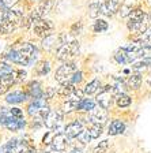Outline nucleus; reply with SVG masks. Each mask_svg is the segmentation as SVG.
<instances>
[{
  "label": "nucleus",
  "instance_id": "23",
  "mask_svg": "<svg viewBox=\"0 0 151 153\" xmlns=\"http://www.w3.org/2000/svg\"><path fill=\"white\" fill-rule=\"evenodd\" d=\"M98 88H99V79H98V78H95V79H93L90 83H87V85H86L83 93H86V94H93V93H95L98 90Z\"/></svg>",
  "mask_w": 151,
  "mask_h": 153
},
{
  "label": "nucleus",
  "instance_id": "1",
  "mask_svg": "<svg viewBox=\"0 0 151 153\" xmlns=\"http://www.w3.org/2000/svg\"><path fill=\"white\" fill-rule=\"evenodd\" d=\"M35 53H37V51L32 44H22V47L18 49H11L6 57L14 63L27 66L35 59V56H37Z\"/></svg>",
  "mask_w": 151,
  "mask_h": 153
},
{
  "label": "nucleus",
  "instance_id": "17",
  "mask_svg": "<svg viewBox=\"0 0 151 153\" xmlns=\"http://www.w3.org/2000/svg\"><path fill=\"white\" fill-rule=\"evenodd\" d=\"M83 131V123L79 120H75L72 123H69L66 127V135L69 138H75Z\"/></svg>",
  "mask_w": 151,
  "mask_h": 153
},
{
  "label": "nucleus",
  "instance_id": "29",
  "mask_svg": "<svg viewBox=\"0 0 151 153\" xmlns=\"http://www.w3.org/2000/svg\"><path fill=\"white\" fill-rule=\"evenodd\" d=\"M88 15L91 16V18H97L98 15L101 14V6L98 3H93L90 4V7H88Z\"/></svg>",
  "mask_w": 151,
  "mask_h": 153
},
{
  "label": "nucleus",
  "instance_id": "3",
  "mask_svg": "<svg viewBox=\"0 0 151 153\" xmlns=\"http://www.w3.org/2000/svg\"><path fill=\"white\" fill-rule=\"evenodd\" d=\"M49 107H48L46 99L44 97H40V99H34L27 107V112L30 116H34V118H40L44 120V118L46 116V114L49 112Z\"/></svg>",
  "mask_w": 151,
  "mask_h": 153
},
{
  "label": "nucleus",
  "instance_id": "9",
  "mask_svg": "<svg viewBox=\"0 0 151 153\" xmlns=\"http://www.w3.org/2000/svg\"><path fill=\"white\" fill-rule=\"evenodd\" d=\"M52 0H42L41 3H40V6L35 8V11L33 13L32 15V21H34V22H37V21H40V19H42L45 15H46L50 11V8H52Z\"/></svg>",
  "mask_w": 151,
  "mask_h": 153
},
{
  "label": "nucleus",
  "instance_id": "25",
  "mask_svg": "<svg viewBox=\"0 0 151 153\" xmlns=\"http://www.w3.org/2000/svg\"><path fill=\"white\" fill-rule=\"evenodd\" d=\"M142 83V76L140 74H135V75H131L128 79V86L129 89H138Z\"/></svg>",
  "mask_w": 151,
  "mask_h": 153
},
{
  "label": "nucleus",
  "instance_id": "5",
  "mask_svg": "<svg viewBox=\"0 0 151 153\" xmlns=\"http://www.w3.org/2000/svg\"><path fill=\"white\" fill-rule=\"evenodd\" d=\"M114 90H113V86H105L104 89L99 92V94L97 96V102L99 104V107L102 108L108 109L112 107L113 104V97H114Z\"/></svg>",
  "mask_w": 151,
  "mask_h": 153
},
{
  "label": "nucleus",
  "instance_id": "13",
  "mask_svg": "<svg viewBox=\"0 0 151 153\" xmlns=\"http://www.w3.org/2000/svg\"><path fill=\"white\" fill-rule=\"evenodd\" d=\"M25 93H26V97H30V99H40V97L44 96L41 85H40V82H37V81H33V82L29 83V85L26 86Z\"/></svg>",
  "mask_w": 151,
  "mask_h": 153
},
{
  "label": "nucleus",
  "instance_id": "28",
  "mask_svg": "<svg viewBox=\"0 0 151 153\" xmlns=\"http://www.w3.org/2000/svg\"><path fill=\"white\" fill-rule=\"evenodd\" d=\"M50 70V66L48 62H41V63L37 66V68H35V73L38 74V75H45V74H48Z\"/></svg>",
  "mask_w": 151,
  "mask_h": 153
},
{
  "label": "nucleus",
  "instance_id": "10",
  "mask_svg": "<svg viewBox=\"0 0 151 153\" xmlns=\"http://www.w3.org/2000/svg\"><path fill=\"white\" fill-rule=\"evenodd\" d=\"M116 57V60L121 64H127V63H132L135 60L136 57H138V53L133 51H129L127 48H123V49H119L114 55Z\"/></svg>",
  "mask_w": 151,
  "mask_h": 153
},
{
  "label": "nucleus",
  "instance_id": "38",
  "mask_svg": "<svg viewBox=\"0 0 151 153\" xmlns=\"http://www.w3.org/2000/svg\"><path fill=\"white\" fill-rule=\"evenodd\" d=\"M148 3H150V4H151V0H148Z\"/></svg>",
  "mask_w": 151,
  "mask_h": 153
},
{
  "label": "nucleus",
  "instance_id": "31",
  "mask_svg": "<svg viewBox=\"0 0 151 153\" xmlns=\"http://www.w3.org/2000/svg\"><path fill=\"white\" fill-rule=\"evenodd\" d=\"M80 81H82V73H80V71H75L72 75L69 76V79L66 81V82H68V83H71V85L75 86L76 83H79Z\"/></svg>",
  "mask_w": 151,
  "mask_h": 153
},
{
  "label": "nucleus",
  "instance_id": "14",
  "mask_svg": "<svg viewBox=\"0 0 151 153\" xmlns=\"http://www.w3.org/2000/svg\"><path fill=\"white\" fill-rule=\"evenodd\" d=\"M15 74L14 73H8L0 76V96L8 92V89L15 83Z\"/></svg>",
  "mask_w": 151,
  "mask_h": 153
},
{
  "label": "nucleus",
  "instance_id": "36",
  "mask_svg": "<svg viewBox=\"0 0 151 153\" xmlns=\"http://www.w3.org/2000/svg\"><path fill=\"white\" fill-rule=\"evenodd\" d=\"M78 138L80 141H82L83 143H86V142H88V141H90V135H88V131H86V130H83L82 133L79 134L78 135Z\"/></svg>",
  "mask_w": 151,
  "mask_h": 153
},
{
  "label": "nucleus",
  "instance_id": "4",
  "mask_svg": "<svg viewBox=\"0 0 151 153\" xmlns=\"http://www.w3.org/2000/svg\"><path fill=\"white\" fill-rule=\"evenodd\" d=\"M79 52V42L78 41H72L69 44H63L61 47L57 49V59L59 60L67 62L71 57H74L75 55H78Z\"/></svg>",
  "mask_w": 151,
  "mask_h": 153
},
{
  "label": "nucleus",
  "instance_id": "2",
  "mask_svg": "<svg viewBox=\"0 0 151 153\" xmlns=\"http://www.w3.org/2000/svg\"><path fill=\"white\" fill-rule=\"evenodd\" d=\"M22 22V14L19 11H13V10H7L6 14L3 15L1 21H0V32L7 34L15 30L19 26V23Z\"/></svg>",
  "mask_w": 151,
  "mask_h": 153
},
{
  "label": "nucleus",
  "instance_id": "18",
  "mask_svg": "<svg viewBox=\"0 0 151 153\" xmlns=\"http://www.w3.org/2000/svg\"><path fill=\"white\" fill-rule=\"evenodd\" d=\"M119 6H120L119 0H105V3L101 6V13L110 16L119 10Z\"/></svg>",
  "mask_w": 151,
  "mask_h": 153
},
{
  "label": "nucleus",
  "instance_id": "37",
  "mask_svg": "<svg viewBox=\"0 0 151 153\" xmlns=\"http://www.w3.org/2000/svg\"><path fill=\"white\" fill-rule=\"evenodd\" d=\"M7 114H8V111L6 108H0V124H4V122L7 119Z\"/></svg>",
  "mask_w": 151,
  "mask_h": 153
},
{
  "label": "nucleus",
  "instance_id": "12",
  "mask_svg": "<svg viewBox=\"0 0 151 153\" xmlns=\"http://www.w3.org/2000/svg\"><path fill=\"white\" fill-rule=\"evenodd\" d=\"M108 120V112L105 108L99 107V108H93L91 114H90V122L95 124H104Z\"/></svg>",
  "mask_w": 151,
  "mask_h": 153
},
{
  "label": "nucleus",
  "instance_id": "24",
  "mask_svg": "<svg viewBox=\"0 0 151 153\" xmlns=\"http://www.w3.org/2000/svg\"><path fill=\"white\" fill-rule=\"evenodd\" d=\"M61 85L63 86H61L59 90V96H61V97H68V96L75 90L74 85H71V83H68V82H64V83H61Z\"/></svg>",
  "mask_w": 151,
  "mask_h": 153
},
{
  "label": "nucleus",
  "instance_id": "8",
  "mask_svg": "<svg viewBox=\"0 0 151 153\" xmlns=\"http://www.w3.org/2000/svg\"><path fill=\"white\" fill-rule=\"evenodd\" d=\"M53 30V23L50 21H45V19H40L34 23V33L40 37H46L50 34V32Z\"/></svg>",
  "mask_w": 151,
  "mask_h": 153
},
{
  "label": "nucleus",
  "instance_id": "32",
  "mask_svg": "<svg viewBox=\"0 0 151 153\" xmlns=\"http://www.w3.org/2000/svg\"><path fill=\"white\" fill-rule=\"evenodd\" d=\"M139 44H140L142 48H151V33L143 36L142 40L139 41Z\"/></svg>",
  "mask_w": 151,
  "mask_h": 153
},
{
  "label": "nucleus",
  "instance_id": "21",
  "mask_svg": "<svg viewBox=\"0 0 151 153\" xmlns=\"http://www.w3.org/2000/svg\"><path fill=\"white\" fill-rule=\"evenodd\" d=\"M133 7H135V0H124L121 3V11H120V15L121 16H128L129 14L133 11Z\"/></svg>",
  "mask_w": 151,
  "mask_h": 153
},
{
  "label": "nucleus",
  "instance_id": "7",
  "mask_svg": "<svg viewBox=\"0 0 151 153\" xmlns=\"http://www.w3.org/2000/svg\"><path fill=\"white\" fill-rule=\"evenodd\" d=\"M66 99L67 100L63 104V111L64 112H71V111H74V109L78 108L79 101L82 100V92H79V90L75 89L68 97H66Z\"/></svg>",
  "mask_w": 151,
  "mask_h": 153
},
{
  "label": "nucleus",
  "instance_id": "6",
  "mask_svg": "<svg viewBox=\"0 0 151 153\" xmlns=\"http://www.w3.org/2000/svg\"><path fill=\"white\" fill-rule=\"evenodd\" d=\"M75 71H76L75 63H64L63 66H60V68L56 71V75H55V78H56L57 82L64 83L66 81L69 79V76L72 75Z\"/></svg>",
  "mask_w": 151,
  "mask_h": 153
},
{
  "label": "nucleus",
  "instance_id": "27",
  "mask_svg": "<svg viewBox=\"0 0 151 153\" xmlns=\"http://www.w3.org/2000/svg\"><path fill=\"white\" fill-rule=\"evenodd\" d=\"M87 131H88L90 138H99V135L102 134V124L93 123V126L90 127V130H87Z\"/></svg>",
  "mask_w": 151,
  "mask_h": 153
},
{
  "label": "nucleus",
  "instance_id": "16",
  "mask_svg": "<svg viewBox=\"0 0 151 153\" xmlns=\"http://www.w3.org/2000/svg\"><path fill=\"white\" fill-rule=\"evenodd\" d=\"M67 145H68V138L63 133H59L52 141V149L56 152H64L67 149Z\"/></svg>",
  "mask_w": 151,
  "mask_h": 153
},
{
  "label": "nucleus",
  "instance_id": "34",
  "mask_svg": "<svg viewBox=\"0 0 151 153\" xmlns=\"http://www.w3.org/2000/svg\"><path fill=\"white\" fill-rule=\"evenodd\" d=\"M82 27H83V25H82V22L79 21V22H76L72 25L71 33H72V34H80V33H82Z\"/></svg>",
  "mask_w": 151,
  "mask_h": 153
},
{
  "label": "nucleus",
  "instance_id": "19",
  "mask_svg": "<svg viewBox=\"0 0 151 153\" xmlns=\"http://www.w3.org/2000/svg\"><path fill=\"white\" fill-rule=\"evenodd\" d=\"M26 99H27L26 93L21 92V90H14V92L8 93L6 97L7 102H10V104H19V102H23Z\"/></svg>",
  "mask_w": 151,
  "mask_h": 153
},
{
  "label": "nucleus",
  "instance_id": "11",
  "mask_svg": "<svg viewBox=\"0 0 151 153\" xmlns=\"http://www.w3.org/2000/svg\"><path fill=\"white\" fill-rule=\"evenodd\" d=\"M63 119V114L60 111H49L44 118V123L48 128H55Z\"/></svg>",
  "mask_w": 151,
  "mask_h": 153
},
{
  "label": "nucleus",
  "instance_id": "30",
  "mask_svg": "<svg viewBox=\"0 0 151 153\" xmlns=\"http://www.w3.org/2000/svg\"><path fill=\"white\" fill-rule=\"evenodd\" d=\"M105 30H108V22H105L102 19H98L97 22L94 23V32L102 33V32H105Z\"/></svg>",
  "mask_w": 151,
  "mask_h": 153
},
{
  "label": "nucleus",
  "instance_id": "33",
  "mask_svg": "<svg viewBox=\"0 0 151 153\" xmlns=\"http://www.w3.org/2000/svg\"><path fill=\"white\" fill-rule=\"evenodd\" d=\"M108 146H109V142H108V141H102V142L94 149V153H106Z\"/></svg>",
  "mask_w": 151,
  "mask_h": 153
},
{
  "label": "nucleus",
  "instance_id": "15",
  "mask_svg": "<svg viewBox=\"0 0 151 153\" xmlns=\"http://www.w3.org/2000/svg\"><path fill=\"white\" fill-rule=\"evenodd\" d=\"M25 124H26V122L23 118H14V116H11L10 114H7V119H6V122H4V126H6L8 130L16 131V130H19V128H22Z\"/></svg>",
  "mask_w": 151,
  "mask_h": 153
},
{
  "label": "nucleus",
  "instance_id": "26",
  "mask_svg": "<svg viewBox=\"0 0 151 153\" xmlns=\"http://www.w3.org/2000/svg\"><path fill=\"white\" fill-rule=\"evenodd\" d=\"M131 97L129 96H127V94H124V93H121V94H119L117 96V99H116V102H117V105H119L120 108H124V107H128L129 104H131Z\"/></svg>",
  "mask_w": 151,
  "mask_h": 153
},
{
  "label": "nucleus",
  "instance_id": "22",
  "mask_svg": "<svg viewBox=\"0 0 151 153\" xmlns=\"http://www.w3.org/2000/svg\"><path fill=\"white\" fill-rule=\"evenodd\" d=\"M95 107V101L91 99H82L80 101H79L78 104V108L79 111H91L93 108Z\"/></svg>",
  "mask_w": 151,
  "mask_h": 153
},
{
  "label": "nucleus",
  "instance_id": "20",
  "mask_svg": "<svg viewBox=\"0 0 151 153\" xmlns=\"http://www.w3.org/2000/svg\"><path fill=\"white\" fill-rule=\"evenodd\" d=\"M124 130H125V124H124L121 120H117L116 119V120L110 122L109 131H108V133H109L110 135H117V134L124 133Z\"/></svg>",
  "mask_w": 151,
  "mask_h": 153
},
{
  "label": "nucleus",
  "instance_id": "35",
  "mask_svg": "<svg viewBox=\"0 0 151 153\" xmlns=\"http://www.w3.org/2000/svg\"><path fill=\"white\" fill-rule=\"evenodd\" d=\"M8 114L11 115V116H14V118H23V112H22V109H19V108L10 109Z\"/></svg>",
  "mask_w": 151,
  "mask_h": 153
}]
</instances>
